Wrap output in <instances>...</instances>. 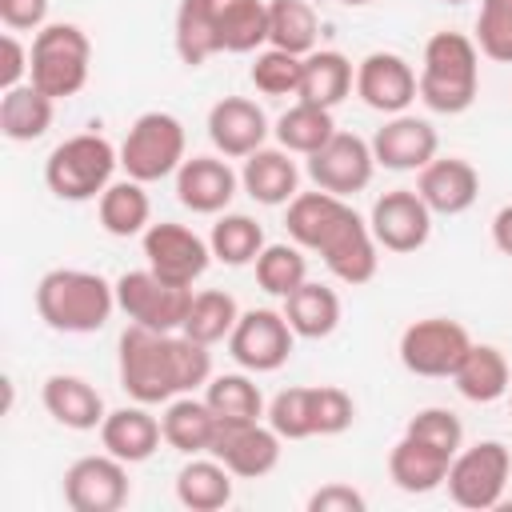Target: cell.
Listing matches in <instances>:
<instances>
[{"label":"cell","mask_w":512,"mask_h":512,"mask_svg":"<svg viewBox=\"0 0 512 512\" xmlns=\"http://www.w3.org/2000/svg\"><path fill=\"white\" fill-rule=\"evenodd\" d=\"M28 72H32V48H24V44L16 40V32H4V36H0V92L28 84V80H24Z\"/></svg>","instance_id":"bcb514c9"},{"label":"cell","mask_w":512,"mask_h":512,"mask_svg":"<svg viewBox=\"0 0 512 512\" xmlns=\"http://www.w3.org/2000/svg\"><path fill=\"white\" fill-rule=\"evenodd\" d=\"M224 52H256L268 44V4L264 0H204Z\"/></svg>","instance_id":"f546056e"},{"label":"cell","mask_w":512,"mask_h":512,"mask_svg":"<svg viewBox=\"0 0 512 512\" xmlns=\"http://www.w3.org/2000/svg\"><path fill=\"white\" fill-rule=\"evenodd\" d=\"M448 464H452L448 452H440V448H432V444H424V440H416L408 432L388 452V476H392V484L400 492H412V496H424V492L440 488L444 476H448Z\"/></svg>","instance_id":"d4e9b609"},{"label":"cell","mask_w":512,"mask_h":512,"mask_svg":"<svg viewBox=\"0 0 512 512\" xmlns=\"http://www.w3.org/2000/svg\"><path fill=\"white\" fill-rule=\"evenodd\" d=\"M40 400H44V412L72 428V432H92L104 424V396L84 380V376H72V372H56L44 380L40 388Z\"/></svg>","instance_id":"7402d4cb"},{"label":"cell","mask_w":512,"mask_h":512,"mask_svg":"<svg viewBox=\"0 0 512 512\" xmlns=\"http://www.w3.org/2000/svg\"><path fill=\"white\" fill-rule=\"evenodd\" d=\"M284 320L292 324L296 336L304 340H324L336 332L340 324V296L328 288V284H316V280H304L296 292L284 296Z\"/></svg>","instance_id":"f1b7e54d"},{"label":"cell","mask_w":512,"mask_h":512,"mask_svg":"<svg viewBox=\"0 0 512 512\" xmlns=\"http://www.w3.org/2000/svg\"><path fill=\"white\" fill-rule=\"evenodd\" d=\"M476 48L496 64H512V0H480Z\"/></svg>","instance_id":"7bdbcfd3"},{"label":"cell","mask_w":512,"mask_h":512,"mask_svg":"<svg viewBox=\"0 0 512 512\" xmlns=\"http://www.w3.org/2000/svg\"><path fill=\"white\" fill-rule=\"evenodd\" d=\"M444 4H464V0H444Z\"/></svg>","instance_id":"816d5d0a"},{"label":"cell","mask_w":512,"mask_h":512,"mask_svg":"<svg viewBox=\"0 0 512 512\" xmlns=\"http://www.w3.org/2000/svg\"><path fill=\"white\" fill-rule=\"evenodd\" d=\"M240 176L220 156H192L176 172V200L196 216H216L232 204Z\"/></svg>","instance_id":"44dd1931"},{"label":"cell","mask_w":512,"mask_h":512,"mask_svg":"<svg viewBox=\"0 0 512 512\" xmlns=\"http://www.w3.org/2000/svg\"><path fill=\"white\" fill-rule=\"evenodd\" d=\"M92 44L80 24H44L32 36V72L28 84H36L52 100H68L88 84Z\"/></svg>","instance_id":"8992f818"},{"label":"cell","mask_w":512,"mask_h":512,"mask_svg":"<svg viewBox=\"0 0 512 512\" xmlns=\"http://www.w3.org/2000/svg\"><path fill=\"white\" fill-rule=\"evenodd\" d=\"M352 84H356L352 60L344 52H336V48H320V52L304 56L296 100H308V104H320V108H336L352 92Z\"/></svg>","instance_id":"83f0119b"},{"label":"cell","mask_w":512,"mask_h":512,"mask_svg":"<svg viewBox=\"0 0 512 512\" xmlns=\"http://www.w3.org/2000/svg\"><path fill=\"white\" fill-rule=\"evenodd\" d=\"M212 256L220 264H232V268H244V264H256V256L264 252V228L244 216V212H224L216 224H212Z\"/></svg>","instance_id":"f35d334b"},{"label":"cell","mask_w":512,"mask_h":512,"mask_svg":"<svg viewBox=\"0 0 512 512\" xmlns=\"http://www.w3.org/2000/svg\"><path fill=\"white\" fill-rule=\"evenodd\" d=\"M364 508H368L364 492H356L352 484H340V480H332L308 496V512H364Z\"/></svg>","instance_id":"7dc6e473"},{"label":"cell","mask_w":512,"mask_h":512,"mask_svg":"<svg viewBox=\"0 0 512 512\" xmlns=\"http://www.w3.org/2000/svg\"><path fill=\"white\" fill-rule=\"evenodd\" d=\"M164 440V428L160 420L148 412V404H128V408H116L104 416L100 424V444L104 452H112L116 460L124 464H144Z\"/></svg>","instance_id":"603a6c76"},{"label":"cell","mask_w":512,"mask_h":512,"mask_svg":"<svg viewBox=\"0 0 512 512\" xmlns=\"http://www.w3.org/2000/svg\"><path fill=\"white\" fill-rule=\"evenodd\" d=\"M116 164H120V148H112L108 136L80 132V136H68L64 144H56L48 152L44 184L52 196H60L68 204H84V200H96L112 184Z\"/></svg>","instance_id":"5b68a950"},{"label":"cell","mask_w":512,"mask_h":512,"mask_svg":"<svg viewBox=\"0 0 512 512\" xmlns=\"http://www.w3.org/2000/svg\"><path fill=\"white\" fill-rule=\"evenodd\" d=\"M216 412L208 408V400H196V396H176L168 400L164 416H160V428H164V444L184 452V456H200L212 448V436H216Z\"/></svg>","instance_id":"4316f807"},{"label":"cell","mask_w":512,"mask_h":512,"mask_svg":"<svg viewBox=\"0 0 512 512\" xmlns=\"http://www.w3.org/2000/svg\"><path fill=\"white\" fill-rule=\"evenodd\" d=\"M208 140L216 144L220 156L244 160L268 140V116L256 100L248 96H224L208 112Z\"/></svg>","instance_id":"ac0fdd59"},{"label":"cell","mask_w":512,"mask_h":512,"mask_svg":"<svg viewBox=\"0 0 512 512\" xmlns=\"http://www.w3.org/2000/svg\"><path fill=\"white\" fill-rule=\"evenodd\" d=\"M340 4H348V8H360V4H368V0H340Z\"/></svg>","instance_id":"f907efd6"},{"label":"cell","mask_w":512,"mask_h":512,"mask_svg":"<svg viewBox=\"0 0 512 512\" xmlns=\"http://www.w3.org/2000/svg\"><path fill=\"white\" fill-rule=\"evenodd\" d=\"M376 172V156H372V144L360 140L356 132H336L320 152L308 156V176L316 188L332 192V196H356L368 188Z\"/></svg>","instance_id":"5bb4252c"},{"label":"cell","mask_w":512,"mask_h":512,"mask_svg":"<svg viewBox=\"0 0 512 512\" xmlns=\"http://www.w3.org/2000/svg\"><path fill=\"white\" fill-rule=\"evenodd\" d=\"M356 420V404L344 388L336 384H316L312 388V424H316V436H340L348 432Z\"/></svg>","instance_id":"f6af8a7d"},{"label":"cell","mask_w":512,"mask_h":512,"mask_svg":"<svg viewBox=\"0 0 512 512\" xmlns=\"http://www.w3.org/2000/svg\"><path fill=\"white\" fill-rule=\"evenodd\" d=\"M368 228L384 252H416L432 236V208L420 200L416 188H392L372 204Z\"/></svg>","instance_id":"9a60e30c"},{"label":"cell","mask_w":512,"mask_h":512,"mask_svg":"<svg viewBox=\"0 0 512 512\" xmlns=\"http://www.w3.org/2000/svg\"><path fill=\"white\" fill-rule=\"evenodd\" d=\"M128 500V464L112 452L80 456L64 472V504L72 512H116Z\"/></svg>","instance_id":"4fadbf2b"},{"label":"cell","mask_w":512,"mask_h":512,"mask_svg":"<svg viewBox=\"0 0 512 512\" xmlns=\"http://www.w3.org/2000/svg\"><path fill=\"white\" fill-rule=\"evenodd\" d=\"M468 348H472L468 328L448 316H424L400 332V364L412 376H428V380L452 376Z\"/></svg>","instance_id":"30bf717a"},{"label":"cell","mask_w":512,"mask_h":512,"mask_svg":"<svg viewBox=\"0 0 512 512\" xmlns=\"http://www.w3.org/2000/svg\"><path fill=\"white\" fill-rule=\"evenodd\" d=\"M184 124L172 112H144L132 120L124 144H120V168L140 180V184H156L164 176H176L184 156Z\"/></svg>","instance_id":"52a82bcc"},{"label":"cell","mask_w":512,"mask_h":512,"mask_svg":"<svg viewBox=\"0 0 512 512\" xmlns=\"http://www.w3.org/2000/svg\"><path fill=\"white\" fill-rule=\"evenodd\" d=\"M116 308L152 332H180L192 308V288L168 284L152 268H136L116 280Z\"/></svg>","instance_id":"9c48e42d"},{"label":"cell","mask_w":512,"mask_h":512,"mask_svg":"<svg viewBox=\"0 0 512 512\" xmlns=\"http://www.w3.org/2000/svg\"><path fill=\"white\" fill-rule=\"evenodd\" d=\"M416 192L432 208V216H460L480 196V172L464 156H436L420 168Z\"/></svg>","instance_id":"ffe728a7"},{"label":"cell","mask_w":512,"mask_h":512,"mask_svg":"<svg viewBox=\"0 0 512 512\" xmlns=\"http://www.w3.org/2000/svg\"><path fill=\"white\" fill-rule=\"evenodd\" d=\"M316 8L308 0H268V48L308 56L316 52Z\"/></svg>","instance_id":"e575fe53"},{"label":"cell","mask_w":512,"mask_h":512,"mask_svg":"<svg viewBox=\"0 0 512 512\" xmlns=\"http://www.w3.org/2000/svg\"><path fill=\"white\" fill-rule=\"evenodd\" d=\"M452 384L472 404H496L500 396H508L512 372H508V360L496 344H472L464 352L460 368L452 372Z\"/></svg>","instance_id":"484cf974"},{"label":"cell","mask_w":512,"mask_h":512,"mask_svg":"<svg viewBox=\"0 0 512 512\" xmlns=\"http://www.w3.org/2000/svg\"><path fill=\"white\" fill-rule=\"evenodd\" d=\"M268 424L276 428L280 440H308L316 436L312 424V388H284L268 404Z\"/></svg>","instance_id":"b9f144b4"},{"label":"cell","mask_w":512,"mask_h":512,"mask_svg":"<svg viewBox=\"0 0 512 512\" xmlns=\"http://www.w3.org/2000/svg\"><path fill=\"white\" fill-rule=\"evenodd\" d=\"M240 188L256 200V204H288L300 188V168L292 160L288 148H256L252 156H244V172H240Z\"/></svg>","instance_id":"cb8c5ba5"},{"label":"cell","mask_w":512,"mask_h":512,"mask_svg":"<svg viewBox=\"0 0 512 512\" xmlns=\"http://www.w3.org/2000/svg\"><path fill=\"white\" fill-rule=\"evenodd\" d=\"M172 40H176V56L188 68H200L204 60L224 52L220 28H216V20H212L204 0H180L176 4V32H172Z\"/></svg>","instance_id":"d590c367"},{"label":"cell","mask_w":512,"mask_h":512,"mask_svg":"<svg viewBox=\"0 0 512 512\" xmlns=\"http://www.w3.org/2000/svg\"><path fill=\"white\" fill-rule=\"evenodd\" d=\"M356 96L384 116H400L416 96H420V80L412 72V64L396 52H368L356 64Z\"/></svg>","instance_id":"e0dca14e"},{"label":"cell","mask_w":512,"mask_h":512,"mask_svg":"<svg viewBox=\"0 0 512 512\" xmlns=\"http://www.w3.org/2000/svg\"><path fill=\"white\" fill-rule=\"evenodd\" d=\"M420 100L440 116H460L472 108L480 88V48L464 32H436L420 60Z\"/></svg>","instance_id":"277c9868"},{"label":"cell","mask_w":512,"mask_h":512,"mask_svg":"<svg viewBox=\"0 0 512 512\" xmlns=\"http://www.w3.org/2000/svg\"><path fill=\"white\" fill-rule=\"evenodd\" d=\"M232 476L260 480L280 464V436L272 424L244 420V424H216L212 448H208Z\"/></svg>","instance_id":"2e32d148"},{"label":"cell","mask_w":512,"mask_h":512,"mask_svg":"<svg viewBox=\"0 0 512 512\" xmlns=\"http://www.w3.org/2000/svg\"><path fill=\"white\" fill-rule=\"evenodd\" d=\"M512 472V452L500 440H480L472 448H460L448 464V496L468 512H488L504 500Z\"/></svg>","instance_id":"ba28073f"},{"label":"cell","mask_w":512,"mask_h":512,"mask_svg":"<svg viewBox=\"0 0 512 512\" xmlns=\"http://www.w3.org/2000/svg\"><path fill=\"white\" fill-rule=\"evenodd\" d=\"M148 216H152V200L144 192L140 180H112L104 192H100V228L108 236H144L148 232Z\"/></svg>","instance_id":"d6a6232c"},{"label":"cell","mask_w":512,"mask_h":512,"mask_svg":"<svg viewBox=\"0 0 512 512\" xmlns=\"http://www.w3.org/2000/svg\"><path fill=\"white\" fill-rule=\"evenodd\" d=\"M236 320H240V304L224 288H204V292H192V308H188V320L180 332L212 348L232 336Z\"/></svg>","instance_id":"8d00e7d4"},{"label":"cell","mask_w":512,"mask_h":512,"mask_svg":"<svg viewBox=\"0 0 512 512\" xmlns=\"http://www.w3.org/2000/svg\"><path fill=\"white\" fill-rule=\"evenodd\" d=\"M204 400H208V408L216 412L220 424H244V420H260L264 416V396L252 384V376H244V372L212 376L204 384Z\"/></svg>","instance_id":"74e56055"},{"label":"cell","mask_w":512,"mask_h":512,"mask_svg":"<svg viewBox=\"0 0 512 512\" xmlns=\"http://www.w3.org/2000/svg\"><path fill=\"white\" fill-rule=\"evenodd\" d=\"M284 224H288L292 244L316 252L340 284L360 288L376 276V268H380L376 248L380 244H376L368 220H360V212L344 196H332L324 188L296 192L288 200V220Z\"/></svg>","instance_id":"6da1fadb"},{"label":"cell","mask_w":512,"mask_h":512,"mask_svg":"<svg viewBox=\"0 0 512 512\" xmlns=\"http://www.w3.org/2000/svg\"><path fill=\"white\" fill-rule=\"evenodd\" d=\"M116 308V284L88 268H52L36 284V312L52 332H100Z\"/></svg>","instance_id":"3957f363"},{"label":"cell","mask_w":512,"mask_h":512,"mask_svg":"<svg viewBox=\"0 0 512 512\" xmlns=\"http://www.w3.org/2000/svg\"><path fill=\"white\" fill-rule=\"evenodd\" d=\"M404 432L416 436V440H424V444H432V448H440V452H448V456H456L460 444H464V424H460V416L448 412V408H420V412L408 420Z\"/></svg>","instance_id":"ee69618b"},{"label":"cell","mask_w":512,"mask_h":512,"mask_svg":"<svg viewBox=\"0 0 512 512\" xmlns=\"http://www.w3.org/2000/svg\"><path fill=\"white\" fill-rule=\"evenodd\" d=\"M52 108H56V100L44 96L36 84L8 88V92H0V132L12 144H32L48 132Z\"/></svg>","instance_id":"4dcf8cb0"},{"label":"cell","mask_w":512,"mask_h":512,"mask_svg":"<svg viewBox=\"0 0 512 512\" xmlns=\"http://www.w3.org/2000/svg\"><path fill=\"white\" fill-rule=\"evenodd\" d=\"M492 244H496L504 256H512V204H504V208L492 216Z\"/></svg>","instance_id":"681fc988"},{"label":"cell","mask_w":512,"mask_h":512,"mask_svg":"<svg viewBox=\"0 0 512 512\" xmlns=\"http://www.w3.org/2000/svg\"><path fill=\"white\" fill-rule=\"evenodd\" d=\"M212 380L208 344L184 332H152L128 324L120 332V388L136 404H168Z\"/></svg>","instance_id":"7a4b0ae2"},{"label":"cell","mask_w":512,"mask_h":512,"mask_svg":"<svg viewBox=\"0 0 512 512\" xmlns=\"http://www.w3.org/2000/svg\"><path fill=\"white\" fill-rule=\"evenodd\" d=\"M300 72H304V56H292V52H280V48L256 52V60L248 68L256 92H264V96H296L300 92Z\"/></svg>","instance_id":"60d3db41"},{"label":"cell","mask_w":512,"mask_h":512,"mask_svg":"<svg viewBox=\"0 0 512 512\" xmlns=\"http://www.w3.org/2000/svg\"><path fill=\"white\" fill-rule=\"evenodd\" d=\"M292 340H296V332L284 320V312L248 308V312H240V320L228 336V352L244 372H276L288 364Z\"/></svg>","instance_id":"8fae6325"},{"label":"cell","mask_w":512,"mask_h":512,"mask_svg":"<svg viewBox=\"0 0 512 512\" xmlns=\"http://www.w3.org/2000/svg\"><path fill=\"white\" fill-rule=\"evenodd\" d=\"M368 144H372L376 164H384L392 172H420L428 160H436L440 136H436V128L428 120L400 112L384 128H376V136Z\"/></svg>","instance_id":"d6986e66"},{"label":"cell","mask_w":512,"mask_h":512,"mask_svg":"<svg viewBox=\"0 0 512 512\" xmlns=\"http://www.w3.org/2000/svg\"><path fill=\"white\" fill-rule=\"evenodd\" d=\"M276 144L296 152V156H312L320 152L332 136H336V120H332V108H320V104H308V100H296L280 120H276Z\"/></svg>","instance_id":"836d02e7"},{"label":"cell","mask_w":512,"mask_h":512,"mask_svg":"<svg viewBox=\"0 0 512 512\" xmlns=\"http://www.w3.org/2000/svg\"><path fill=\"white\" fill-rule=\"evenodd\" d=\"M176 500L192 512H216L232 500V472L208 452V456H192L180 472H176Z\"/></svg>","instance_id":"1f68e13d"},{"label":"cell","mask_w":512,"mask_h":512,"mask_svg":"<svg viewBox=\"0 0 512 512\" xmlns=\"http://www.w3.org/2000/svg\"><path fill=\"white\" fill-rule=\"evenodd\" d=\"M144 260L160 280L192 288L208 272L212 244L176 220H160V224H148V232H144Z\"/></svg>","instance_id":"7c38bea8"},{"label":"cell","mask_w":512,"mask_h":512,"mask_svg":"<svg viewBox=\"0 0 512 512\" xmlns=\"http://www.w3.org/2000/svg\"><path fill=\"white\" fill-rule=\"evenodd\" d=\"M508 392H512V388H508Z\"/></svg>","instance_id":"f5cc1de1"},{"label":"cell","mask_w":512,"mask_h":512,"mask_svg":"<svg viewBox=\"0 0 512 512\" xmlns=\"http://www.w3.org/2000/svg\"><path fill=\"white\" fill-rule=\"evenodd\" d=\"M0 20L8 32H40L48 20V0H0Z\"/></svg>","instance_id":"c3c4849f"},{"label":"cell","mask_w":512,"mask_h":512,"mask_svg":"<svg viewBox=\"0 0 512 512\" xmlns=\"http://www.w3.org/2000/svg\"><path fill=\"white\" fill-rule=\"evenodd\" d=\"M308 280V260L300 244H264V252L256 256V284L268 296H288Z\"/></svg>","instance_id":"ab89813d"}]
</instances>
